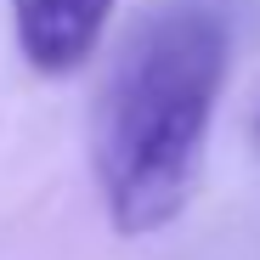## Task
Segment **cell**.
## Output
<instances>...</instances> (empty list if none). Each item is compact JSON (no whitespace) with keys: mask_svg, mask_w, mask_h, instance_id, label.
<instances>
[{"mask_svg":"<svg viewBox=\"0 0 260 260\" xmlns=\"http://www.w3.org/2000/svg\"><path fill=\"white\" fill-rule=\"evenodd\" d=\"M113 17V0H12L17 51L34 74H74L102 46V28Z\"/></svg>","mask_w":260,"mask_h":260,"instance_id":"7a4b0ae2","label":"cell"},{"mask_svg":"<svg viewBox=\"0 0 260 260\" xmlns=\"http://www.w3.org/2000/svg\"><path fill=\"white\" fill-rule=\"evenodd\" d=\"M221 85L226 28L209 6H158L124 40L96 113V176L113 232L147 238L187 209Z\"/></svg>","mask_w":260,"mask_h":260,"instance_id":"6da1fadb","label":"cell"}]
</instances>
